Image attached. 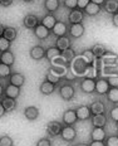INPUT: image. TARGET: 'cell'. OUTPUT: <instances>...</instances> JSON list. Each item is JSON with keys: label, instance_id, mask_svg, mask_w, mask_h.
Wrapping results in <instances>:
<instances>
[{"label": "cell", "instance_id": "46", "mask_svg": "<svg viewBox=\"0 0 118 146\" xmlns=\"http://www.w3.org/2000/svg\"><path fill=\"white\" fill-rule=\"evenodd\" d=\"M112 24H113L116 28H118V13L112 15Z\"/></svg>", "mask_w": 118, "mask_h": 146}, {"label": "cell", "instance_id": "31", "mask_svg": "<svg viewBox=\"0 0 118 146\" xmlns=\"http://www.w3.org/2000/svg\"><path fill=\"white\" fill-rule=\"evenodd\" d=\"M107 98L112 103H118V87H111L107 92Z\"/></svg>", "mask_w": 118, "mask_h": 146}, {"label": "cell", "instance_id": "49", "mask_svg": "<svg viewBox=\"0 0 118 146\" xmlns=\"http://www.w3.org/2000/svg\"><path fill=\"white\" fill-rule=\"evenodd\" d=\"M90 1H92V3H94V4L101 5V7H102V5L104 4V1H105V0H90Z\"/></svg>", "mask_w": 118, "mask_h": 146}, {"label": "cell", "instance_id": "1", "mask_svg": "<svg viewBox=\"0 0 118 146\" xmlns=\"http://www.w3.org/2000/svg\"><path fill=\"white\" fill-rule=\"evenodd\" d=\"M60 137L67 142H73L75 137H77V130L74 126H69V125H64L60 132Z\"/></svg>", "mask_w": 118, "mask_h": 146}, {"label": "cell", "instance_id": "42", "mask_svg": "<svg viewBox=\"0 0 118 146\" xmlns=\"http://www.w3.org/2000/svg\"><path fill=\"white\" fill-rule=\"evenodd\" d=\"M108 81L111 87H118V76H109L108 78H105Z\"/></svg>", "mask_w": 118, "mask_h": 146}, {"label": "cell", "instance_id": "10", "mask_svg": "<svg viewBox=\"0 0 118 146\" xmlns=\"http://www.w3.org/2000/svg\"><path fill=\"white\" fill-rule=\"evenodd\" d=\"M107 137L104 127H93L90 131V141H104Z\"/></svg>", "mask_w": 118, "mask_h": 146}, {"label": "cell", "instance_id": "34", "mask_svg": "<svg viewBox=\"0 0 118 146\" xmlns=\"http://www.w3.org/2000/svg\"><path fill=\"white\" fill-rule=\"evenodd\" d=\"M82 58H83L84 60H86L88 64H90V63H93V60L96 59V57H94V54H93V52L90 50V49H86V50H83V53H82Z\"/></svg>", "mask_w": 118, "mask_h": 146}, {"label": "cell", "instance_id": "22", "mask_svg": "<svg viewBox=\"0 0 118 146\" xmlns=\"http://www.w3.org/2000/svg\"><path fill=\"white\" fill-rule=\"evenodd\" d=\"M30 57L34 60H40L45 57V49L42 45H35L30 49Z\"/></svg>", "mask_w": 118, "mask_h": 146}, {"label": "cell", "instance_id": "45", "mask_svg": "<svg viewBox=\"0 0 118 146\" xmlns=\"http://www.w3.org/2000/svg\"><path fill=\"white\" fill-rule=\"evenodd\" d=\"M14 3V0H0V5H1V7H10L11 4H13Z\"/></svg>", "mask_w": 118, "mask_h": 146}, {"label": "cell", "instance_id": "6", "mask_svg": "<svg viewBox=\"0 0 118 146\" xmlns=\"http://www.w3.org/2000/svg\"><path fill=\"white\" fill-rule=\"evenodd\" d=\"M80 90L84 93H93L96 91V80H92L88 77L83 78L80 81Z\"/></svg>", "mask_w": 118, "mask_h": 146}, {"label": "cell", "instance_id": "17", "mask_svg": "<svg viewBox=\"0 0 118 146\" xmlns=\"http://www.w3.org/2000/svg\"><path fill=\"white\" fill-rule=\"evenodd\" d=\"M102 9L108 14H116L118 13V0H105L104 4L102 5Z\"/></svg>", "mask_w": 118, "mask_h": 146}, {"label": "cell", "instance_id": "8", "mask_svg": "<svg viewBox=\"0 0 118 146\" xmlns=\"http://www.w3.org/2000/svg\"><path fill=\"white\" fill-rule=\"evenodd\" d=\"M75 112H77V117L79 121H87L92 117V112H90L89 106L87 105H82L79 107L75 108Z\"/></svg>", "mask_w": 118, "mask_h": 146}, {"label": "cell", "instance_id": "27", "mask_svg": "<svg viewBox=\"0 0 118 146\" xmlns=\"http://www.w3.org/2000/svg\"><path fill=\"white\" fill-rule=\"evenodd\" d=\"M90 50L93 52V54H94V57L96 58H103L104 57V54L107 53V49H105V47L103 44H101V43H97L94 44L92 48H90Z\"/></svg>", "mask_w": 118, "mask_h": 146}, {"label": "cell", "instance_id": "54", "mask_svg": "<svg viewBox=\"0 0 118 146\" xmlns=\"http://www.w3.org/2000/svg\"><path fill=\"white\" fill-rule=\"evenodd\" d=\"M116 126H117V129H118V122H116Z\"/></svg>", "mask_w": 118, "mask_h": 146}, {"label": "cell", "instance_id": "24", "mask_svg": "<svg viewBox=\"0 0 118 146\" xmlns=\"http://www.w3.org/2000/svg\"><path fill=\"white\" fill-rule=\"evenodd\" d=\"M39 91H40V93H43V95L49 96L55 91V84L50 83V82H48V81H44V82H42L40 86H39Z\"/></svg>", "mask_w": 118, "mask_h": 146}, {"label": "cell", "instance_id": "7", "mask_svg": "<svg viewBox=\"0 0 118 146\" xmlns=\"http://www.w3.org/2000/svg\"><path fill=\"white\" fill-rule=\"evenodd\" d=\"M109 88L111 86L105 78H98V80H96V91H94L96 93H98V95H107Z\"/></svg>", "mask_w": 118, "mask_h": 146}, {"label": "cell", "instance_id": "16", "mask_svg": "<svg viewBox=\"0 0 118 146\" xmlns=\"http://www.w3.org/2000/svg\"><path fill=\"white\" fill-rule=\"evenodd\" d=\"M108 118L104 113H99V115H92L90 117V122H92L93 127H104L107 125Z\"/></svg>", "mask_w": 118, "mask_h": 146}, {"label": "cell", "instance_id": "38", "mask_svg": "<svg viewBox=\"0 0 118 146\" xmlns=\"http://www.w3.org/2000/svg\"><path fill=\"white\" fill-rule=\"evenodd\" d=\"M63 5L64 8L69 9V10H73V9L78 8V0H63Z\"/></svg>", "mask_w": 118, "mask_h": 146}, {"label": "cell", "instance_id": "25", "mask_svg": "<svg viewBox=\"0 0 118 146\" xmlns=\"http://www.w3.org/2000/svg\"><path fill=\"white\" fill-rule=\"evenodd\" d=\"M9 82L14 86L18 87H22L24 83H25V77L22 73H11V76L9 77Z\"/></svg>", "mask_w": 118, "mask_h": 146}, {"label": "cell", "instance_id": "30", "mask_svg": "<svg viewBox=\"0 0 118 146\" xmlns=\"http://www.w3.org/2000/svg\"><path fill=\"white\" fill-rule=\"evenodd\" d=\"M60 53H62V52H60L57 47H50L45 50V58H47L48 60H53L55 57L60 56Z\"/></svg>", "mask_w": 118, "mask_h": 146}, {"label": "cell", "instance_id": "14", "mask_svg": "<svg viewBox=\"0 0 118 146\" xmlns=\"http://www.w3.org/2000/svg\"><path fill=\"white\" fill-rule=\"evenodd\" d=\"M33 33H34V35L37 36L39 40H44V39H47L48 36H49V34H50L52 32H50V30L48 29V28H45L43 24L39 23L38 25L35 27L34 29H33Z\"/></svg>", "mask_w": 118, "mask_h": 146}, {"label": "cell", "instance_id": "23", "mask_svg": "<svg viewBox=\"0 0 118 146\" xmlns=\"http://www.w3.org/2000/svg\"><path fill=\"white\" fill-rule=\"evenodd\" d=\"M102 10V7L98 4H94V3L90 1L88 5H87L86 8H84V14H87L88 17H96L97 14H99Z\"/></svg>", "mask_w": 118, "mask_h": 146}, {"label": "cell", "instance_id": "5", "mask_svg": "<svg viewBox=\"0 0 118 146\" xmlns=\"http://www.w3.org/2000/svg\"><path fill=\"white\" fill-rule=\"evenodd\" d=\"M78 121V117H77V112L75 110H67V111L63 113V118H62V122L64 125H69V126H73V125Z\"/></svg>", "mask_w": 118, "mask_h": 146}, {"label": "cell", "instance_id": "33", "mask_svg": "<svg viewBox=\"0 0 118 146\" xmlns=\"http://www.w3.org/2000/svg\"><path fill=\"white\" fill-rule=\"evenodd\" d=\"M11 76V67L0 63V78H9Z\"/></svg>", "mask_w": 118, "mask_h": 146}, {"label": "cell", "instance_id": "26", "mask_svg": "<svg viewBox=\"0 0 118 146\" xmlns=\"http://www.w3.org/2000/svg\"><path fill=\"white\" fill-rule=\"evenodd\" d=\"M60 7L59 0H44V9L48 13H54Z\"/></svg>", "mask_w": 118, "mask_h": 146}, {"label": "cell", "instance_id": "44", "mask_svg": "<svg viewBox=\"0 0 118 146\" xmlns=\"http://www.w3.org/2000/svg\"><path fill=\"white\" fill-rule=\"evenodd\" d=\"M90 3V0H78V9L84 10V8Z\"/></svg>", "mask_w": 118, "mask_h": 146}, {"label": "cell", "instance_id": "48", "mask_svg": "<svg viewBox=\"0 0 118 146\" xmlns=\"http://www.w3.org/2000/svg\"><path fill=\"white\" fill-rule=\"evenodd\" d=\"M5 113H7V111H5L4 106H3V105H1V102H0V117H3Z\"/></svg>", "mask_w": 118, "mask_h": 146}, {"label": "cell", "instance_id": "4", "mask_svg": "<svg viewBox=\"0 0 118 146\" xmlns=\"http://www.w3.org/2000/svg\"><path fill=\"white\" fill-rule=\"evenodd\" d=\"M84 19V11L80 9H73V10L69 11L68 14V22L69 24H77V23H82Z\"/></svg>", "mask_w": 118, "mask_h": 146}, {"label": "cell", "instance_id": "3", "mask_svg": "<svg viewBox=\"0 0 118 146\" xmlns=\"http://www.w3.org/2000/svg\"><path fill=\"white\" fill-rule=\"evenodd\" d=\"M62 129H63V122L55 120L49 121L47 125V133L50 136H58L62 132Z\"/></svg>", "mask_w": 118, "mask_h": 146}, {"label": "cell", "instance_id": "2", "mask_svg": "<svg viewBox=\"0 0 118 146\" xmlns=\"http://www.w3.org/2000/svg\"><path fill=\"white\" fill-rule=\"evenodd\" d=\"M59 95L63 100H65V101H72L75 96V90L72 84L64 83L59 88Z\"/></svg>", "mask_w": 118, "mask_h": 146}, {"label": "cell", "instance_id": "41", "mask_svg": "<svg viewBox=\"0 0 118 146\" xmlns=\"http://www.w3.org/2000/svg\"><path fill=\"white\" fill-rule=\"evenodd\" d=\"M109 117H111L112 121H114V122H118V106H114V107L111 108Z\"/></svg>", "mask_w": 118, "mask_h": 146}, {"label": "cell", "instance_id": "40", "mask_svg": "<svg viewBox=\"0 0 118 146\" xmlns=\"http://www.w3.org/2000/svg\"><path fill=\"white\" fill-rule=\"evenodd\" d=\"M87 77L88 78H92V80H94L97 77V73H98V69L96 68V67H92V66H88V68H87Z\"/></svg>", "mask_w": 118, "mask_h": 146}, {"label": "cell", "instance_id": "51", "mask_svg": "<svg viewBox=\"0 0 118 146\" xmlns=\"http://www.w3.org/2000/svg\"><path fill=\"white\" fill-rule=\"evenodd\" d=\"M3 95H4V87H3L1 83H0V97H3Z\"/></svg>", "mask_w": 118, "mask_h": 146}, {"label": "cell", "instance_id": "37", "mask_svg": "<svg viewBox=\"0 0 118 146\" xmlns=\"http://www.w3.org/2000/svg\"><path fill=\"white\" fill-rule=\"evenodd\" d=\"M11 47V42H9L8 39H5L4 36H0V52H5V50H9Z\"/></svg>", "mask_w": 118, "mask_h": 146}, {"label": "cell", "instance_id": "28", "mask_svg": "<svg viewBox=\"0 0 118 146\" xmlns=\"http://www.w3.org/2000/svg\"><path fill=\"white\" fill-rule=\"evenodd\" d=\"M5 39H8L9 42H13L16 39L18 36V30L14 28V27H5L4 29V34H3Z\"/></svg>", "mask_w": 118, "mask_h": 146}, {"label": "cell", "instance_id": "43", "mask_svg": "<svg viewBox=\"0 0 118 146\" xmlns=\"http://www.w3.org/2000/svg\"><path fill=\"white\" fill-rule=\"evenodd\" d=\"M37 146H52V141L47 137H43L37 142Z\"/></svg>", "mask_w": 118, "mask_h": 146}, {"label": "cell", "instance_id": "47", "mask_svg": "<svg viewBox=\"0 0 118 146\" xmlns=\"http://www.w3.org/2000/svg\"><path fill=\"white\" fill-rule=\"evenodd\" d=\"M89 146H105L104 141H90Z\"/></svg>", "mask_w": 118, "mask_h": 146}, {"label": "cell", "instance_id": "21", "mask_svg": "<svg viewBox=\"0 0 118 146\" xmlns=\"http://www.w3.org/2000/svg\"><path fill=\"white\" fill-rule=\"evenodd\" d=\"M24 116H25L26 120L29 121H34L39 117V110L35 106H28L25 110H24Z\"/></svg>", "mask_w": 118, "mask_h": 146}, {"label": "cell", "instance_id": "13", "mask_svg": "<svg viewBox=\"0 0 118 146\" xmlns=\"http://www.w3.org/2000/svg\"><path fill=\"white\" fill-rule=\"evenodd\" d=\"M4 95H5V97L16 100L18 97L20 96V87L14 86V84H11V83H8L4 88Z\"/></svg>", "mask_w": 118, "mask_h": 146}, {"label": "cell", "instance_id": "35", "mask_svg": "<svg viewBox=\"0 0 118 146\" xmlns=\"http://www.w3.org/2000/svg\"><path fill=\"white\" fill-rule=\"evenodd\" d=\"M60 80H62V77H59V76L54 74V73H53V72H50V71H48L47 76H45V81L50 82V83H53V84L59 83Z\"/></svg>", "mask_w": 118, "mask_h": 146}, {"label": "cell", "instance_id": "15", "mask_svg": "<svg viewBox=\"0 0 118 146\" xmlns=\"http://www.w3.org/2000/svg\"><path fill=\"white\" fill-rule=\"evenodd\" d=\"M69 30V27L67 25V23L64 22H57V24L54 25V28L52 29V34H54L58 38V36H63V35H67Z\"/></svg>", "mask_w": 118, "mask_h": 146}, {"label": "cell", "instance_id": "9", "mask_svg": "<svg viewBox=\"0 0 118 146\" xmlns=\"http://www.w3.org/2000/svg\"><path fill=\"white\" fill-rule=\"evenodd\" d=\"M55 47L58 48L60 52L72 48V39L69 38L68 35H63V36H58L55 39Z\"/></svg>", "mask_w": 118, "mask_h": 146}, {"label": "cell", "instance_id": "19", "mask_svg": "<svg viewBox=\"0 0 118 146\" xmlns=\"http://www.w3.org/2000/svg\"><path fill=\"white\" fill-rule=\"evenodd\" d=\"M57 22H58V20H57V18L54 17V14L49 13V14H47L43 19L40 20V24H43L45 28H48L50 32H52V29L54 28V25L57 24Z\"/></svg>", "mask_w": 118, "mask_h": 146}, {"label": "cell", "instance_id": "29", "mask_svg": "<svg viewBox=\"0 0 118 146\" xmlns=\"http://www.w3.org/2000/svg\"><path fill=\"white\" fill-rule=\"evenodd\" d=\"M1 105L4 106V108H5L7 112L14 111L15 107H16V102H15V100L9 98V97H4V98L1 100Z\"/></svg>", "mask_w": 118, "mask_h": 146}, {"label": "cell", "instance_id": "50", "mask_svg": "<svg viewBox=\"0 0 118 146\" xmlns=\"http://www.w3.org/2000/svg\"><path fill=\"white\" fill-rule=\"evenodd\" d=\"M4 29H5L4 24L0 23V36H3V34H4Z\"/></svg>", "mask_w": 118, "mask_h": 146}, {"label": "cell", "instance_id": "39", "mask_svg": "<svg viewBox=\"0 0 118 146\" xmlns=\"http://www.w3.org/2000/svg\"><path fill=\"white\" fill-rule=\"evenodd\" d=\"M13 145H14V141L10 136L4 135L0 137V146H13Z\"/></svg>", "mask_w": 118, "mask_h": 146}, {"label": "cell", "instance_id": "11", "mask_svg": "<svg viewBox=\"0 0 118 146\" xmlns=\"http://www.w3.org/2000/svg\"><path fill=\"white\" fill-rule=\"evenodd\" d=\"M84 32H86V28L82 23H77V24H71L69 25V34H71L72 38H80L83 36Z\"/></svg>", "mask_w": 118, "mask_h": 146}, {"label": "cell", "instance_id": "20", "mask_svg": "<svg viewBox=\"0 0 118 146\" xmlns=\"http://www.w3.org/2000/svg\"><path fill=\"white\" fill-rule=\"evenodd\" d=\"M14 62H15V57H14V53L10 49L3 52L0 54V63H4V64H8L11 67L14 64Z\"/></svg>", "mask_w": 118, "mask_h": 146}, {"label": "cell", "instance_id": "53", "mask_svg": "<svg viewBox=\"0 0 118 146\" xmlns=\"http://www.w3.org/2000/svg\"><path fill=\"white\" fill-rule=\"evenodd\" d=\"M23 1H25V3H32L33 0H23Z\"/></svg>", "mask_w": 118, "mask_h": 146}, {"label": "cell", "instance_id": "32", "mask_svg": "<svg viewBox=\"0 0 118 146\" xmlns=\"http://www.w3.org/2000/svg\"><path fill=\"white\" fill-rule=\"evenodd\" d=\"M60 56L63 57V59L65 60L67 63H71L72 60H73L74 58H75V52L72 49V48H69V49H65V50H63L62 53H60Z\"/></svg>", "mask_w": 118, "mask_h": 146}, {"label": "cell", "instance_id": "18", "mask_svg": "<svg viewBox=\"0 0 118 146\" xmlns=\"http://www.w3.org/2000/svg\"><path fill=\"white\" fill-rule=\"evenodd\" d=\"M90 112L92 115H99V113H105L107 108H105V105L102 101H93L89 105Z\"/></svg>", "mask_w": 118, "mask_h": 146}, {"label": "cell", "instance_id": "36", "mask_svg": "<svg viewBox=\"0 0 118 146\" xmlns=\"http://www.w3.org/2000/svg\"><path fill=\"white\" fill-rule=\"evenodd\" d=\"M105 146H118V135H111L107 136L104 140Z\"/></svg>", "mask_w": 118, "mask_h": 146}, {"label": "cell", "instance_id": "12", "mask_svg": "<svg viewBox=\"0 0 118 146\" xmlns=\"http://www.w3.org/2000/svg\"><path fill=\"white\" fill-rule=\"evenodd\" d=\"M39 23H40L39 22V18L35 14H26L23 19V25L26 29H34Z\"/></svg>", "mask_w": 118, "mask_h": 146}, {"label": "cell", "instance_id": "52", "mask_svg": "<svg viewBox=\"0 0 118 146\" xmlns=\"http://www.w3.org/2000/svg\"><path fill=\"white\" fill-rule=\"evenodd\" d=\"M75 146H89L88 144H78V145H75Z\"/></svg>", "mask_w": 118, "mask_h": 146}]
</instances>
